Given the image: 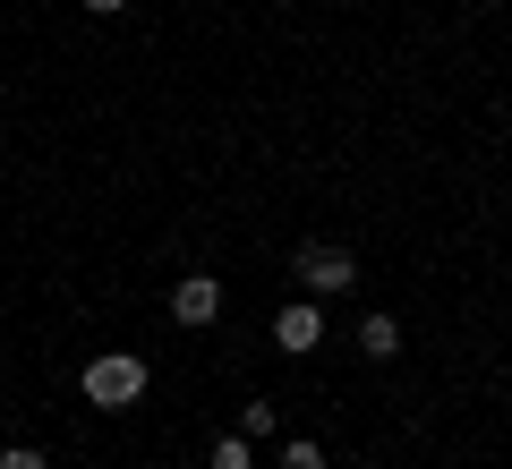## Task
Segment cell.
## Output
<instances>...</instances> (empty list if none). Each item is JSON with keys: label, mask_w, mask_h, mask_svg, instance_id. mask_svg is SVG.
I'll return each instance as SVG.
<instances>
[{"label": "cell", "mask_w": 512, "mask_h": 469, "mask_svg": "<svg viewBox=\"0 0 512 469\" xmlns=\"http://www.w3.org/2000/svg\"><path fill=\"white\" fill-rule=\"evenodd\" d=\"M86 401L94 410H137L146 401V359L137 350H94L86 359Z\"/></svg>", "instance_id": "cell-1"}, {"label": "cell", "mask_w": 512, "mask_h": 469, "mask_svg": "<svg viewBox=\"0 0 512 469\" xmlns=\"http://www.w3.org/2000/svg\"><path fill=\"white\" fill-rule=\"evenodd\" d=\"M291 282L308 290V299H333V290H350V282H359V256H350V248H333V239H308V248L291 256Z\"/></svg>", "instance_id": "cell-2"}, {"label": "cell", "mask_w": 512, "mask_h": 469, "mask_svg": "<svg viewBox=\"0 0 512 469\" xmlns=\"http://www.w3.org/2000/svg\"><path fill=\"white\" fill-rule=\"evenodd\" d=\"M171 316H180V325H214L222 316V282L214 273H180V282H171Z\"/></svg>", "instance_id": "cell-3"}, {"label": "cell", "mask_w": 512, "mask_h": 469, "mask_svg": "<svg viewBox=\"0 0 512 469\" xmlns=\"http://www.w3.org/2000/svg\"><path fill=\"white\" fill-rule=\"evenodd\" d=\"M274 342L291 350V359H308V350L325 342V307H316V299H291V307L274 316Z\"/></svg>", "instance_id": "cell-4"}, {"label": "cell", "mask_w": 512, "mask_h": 469, "mask_svg": "<svg viewBox=\"0 0 512 469\" xmlns=\"http://www.w3.org/2000/svg\"><path fill=\"white\" fill-rule=\"evenodd\" d=\"M359 350L367 359H393V350H402V325H393V316H359Z\"/></svg>", "instance_id": "cell-5"}, {"label": "cell", "mask_w": 512, "mask_h": 469, "mask_svg": "<svg viewBox=\"0 0 512 469\" xmlns=\"http://www.w3.org/2000/svg\"><path fill=\"white\" fill-rule=\"evenodd\" d=\"M214 469H256V444H248V435H214Z\"/></svg>", "instance_id": "cell-6"}, {"label": "cell", "mask_w": 512, "mask_h": 469, "mask_svg": "<svg viewBox=\"0 0 512 469\" xmlns=\"http://www.w3.org/2000/svg\"><path fill=\"white\" fill-rule=\"evenodd\" d=\"M274 427H282V410H274V401H248V410H239V435H248V444H265Z\"/></svg>", "instance_id": "cell-7"}, {"label": "cell", "mask_w": 512, "mask_h": 469, "mask_svg": "<svg viewBox=\"0 0 512 469\" xmlns=\"http://www.w3.org/2000/svg\"><path fill=\"white\" fill-rule=\"evenodd\" d=\"M282 469H325V444H316V435H291V444H282Z\"/></svg>", "instance_id": "cell-8"}, {"label": "cell", "mask_w": 512, "mask_h": 469, "mask_svg": "<svg viewBox=\"0 0 512 469\" xmlns=\"http://www.w3.org/2000/svg\"><path fill=\"white\" fill-rule=\"evenodd\" d=\"M0 469H52V461H43L35 444H9V452H0Z\"/></svg>", "instance_id": "cell-9"}, {"label": "cell", "mask_w": 512, "mask_h": 469, "mask_svg": "<svg viewBox=\"0 0 512 469\" xmlns=\"http://www.w3.org/2000/svg\"><path fill=\"white\" fill-rule=\"evenodd\" d=\"M120 9H128V0H86V18H120Z\"/></svg>", "instance_id": "cell-10"}]
</instances>
